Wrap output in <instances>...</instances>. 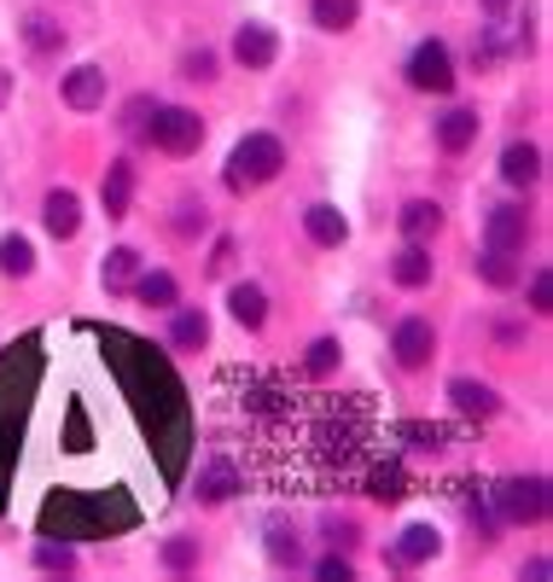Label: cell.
Returning a JSON list of instances; mask_svg holds the SVG:
<instances>
[{
  "label": "cell",
  "mask_w": 553,
  "mask_h": 582,
  "mask_svg": "<svg viewBox=\"0 0 553 582\" xmlns=\"http://www.w3.org/2000/svg\"><path fill=\"white\" fill-rule=\"evenodd\" d=\"M285 170V146H280V134H245L239 146H234V158H228V193H257L262 181H274Z\"/></svg>",
  "instance_id": "1"
},
{
  "label": "cell",
  "mask_w": 553,
  "mask_h": 582,
  "mask_svg": "<svg viewBox=\"0 0 553 582\" xmlns=\"http://www.w3.org/2000/svg\"><path fill=\"white\" fill-rule=\"evenodd\" d=\"M489 502L507 525H542L547 518V484L542 477H501L496 489H489Z\"/></svg>",
  "instance_id": "2"
},
{
  "label": "cell",
  "mask_w": 553,
  "mask_h": 582,
  "mask_svg": "<svg viewBox=\"0 0 553 582\" xmlns=\"http://www.w3.org/2000/svg\"><path fill=\"white\" fill-rule=\"evenodd\" d=\"M152 146L158 152H198V140H204V122H198V111H187V106H163V111H152Z\"/></svg>",
  "instance_id": "3"
},
{
  "label": "cell",
  "mask_w": 553,
  "mask_h": 582,
  "mask_svg": "<svg viewBox=\"0 0 553 582\" xmlns=\"http://www.w3.org/2000/svg\"><path fill=\"white\" fill-rule=\"evenodd\" d=\"M408 82H414L420 94H448L455 88V58H448L443 41H420L414 58H408Z\"/></svg>",
  "instance_id": "4"
},
{
  "label": "cell",
  "mask_w": 553,
  "mask_h": 582,
  "mask_svg": "<svg viewBox=\"0 0 553 582\" xmlns=\"http://www.w3.org/2000/svg\"><path fill=\"white\" fill-rule=\"evenodd\" d=\"M484 239H489V251H524V239H530V216L519 211V204H496L484 222Z\"/></svg>",
  "instance_id": "5"
},
{
  "label": "cell",
  "mask_w": 553,
  "mask_h": 582,
  "mask_svg": "<svg viewBox=\"0 0 553 582\" xmlns=\"http://www.w3.org/2000/svg\"><path fill=\"white\" fill-rule=\"evenodd\" d=\"M234 58L245 71H269L274 58H280V35L269 30V24H245L239 35H234Z\"/></svg>",
  "instance_id": "6"
},
{
  "label": "cell",
  "mask_w": 553,
  "mask_h": 582,
  "mask_svg": "<svg viewBox=\"0 0 553 582\" xmlns=\"http://www.w3.org/2000/svg\"><path fill=\"white\" fill-rule=\"evenodd\" d=\"M448 502H460V513L478 525V536H484V542H496L501 513H496V502H489V489H484V484H448Z\"/></svg>",
  "instance_id": "7"
},
{
  "label": "cell",
  "mask_w": 553,
  "mask_h": 582,
  "mask_svg": "<svg viewBox=\"0 0 553 582\" xmlns=\"http://www.w3.org/2000/svg\"><path fill=\"white\" fill-rule=\"evenodd\" d=\"M391 349H397V362H402V367H425V362H432V349H437V332H432V321L408 315V321L397 326Z\"/></svg>",
  "instance_id": "8"
},
{
  "label": "cell",
  "mask_w": 553,
  "mask_h": 582,
  "mask_svg": "<svg viewBox=\"0 0 553 582\" xmlns=\"http://www.w3.org/2000/svg\"><path fill=\"white\" fill-rule=\"evenodd\" d=\"M245 489V477H239V466L234 461H204L198 466V502H210V507H221V502H234V495Z\"/></svg>",
  "instance_id": "9"
},
{
  "label": "cell",
  "mask_w": 553,
  "mask_h": 582,
  "mask_svg": "<svg viewBox=\"0 0 553 582\" xmlns=\"http://www.w3.org/2000/svg\"><path fill=\"white\" fill-rule=\"evenodd\" d=\"M65 106L71 111H99V106H106V71H99V65H76L65 76Z\"/></svg>",
  "instance_id": "10"
},
{
  "label": "cell",
  "mask_w": 553,
  "mask_h": 582,
  "mask_svg": "<svg viewBox=\"0 0 553 582\" xmlns=\"http://www.w3.org/2000/svg\"><path fill=\"white\" fill-rule=\"evenodd\" d=\"M303 227H310V239L326 245V251H338V245L350 239V222H344L338 204H310V211H303Z\"/></svg>",
  "instance_id": "11"
},
{
  "label": "cell",
  "mask_w": 553,
  "mask_h": 582,
  "mask_svg": "<svg viewBox=\"0 0 553 582\" xmlns=\"http://www.w3.org/2000/svg\"><path fill=\"white\" fill-rule=\"evenodd\" d=\"M391 274H397V285H408V291H420V285H432V251H425L420 239H408L402 251L391 257Z\"/></svg>",
  "instance_id": "12"
},
{
  "label": "cell",
  "mask_w": 553,
  "mask_h": 582,
  "mask_svg": "<svg viewBox=\"0 0 553 582\" xmlns=\"http://www.w3.org/2000/svg\"><path fill=\"white\" fill-rule=\"evenodd\" d=\"M47 234L53 239H76V227H82V204H76V193L71 186H58V193H47Z\"/></svg>",
  "instance_id": "13"
},
{
  "label": "cell",
  "mask_w": 553,
  "mask_h": 582,
  "mask_svg": "<svg viewBox=\"0 0 553 582\" xmlns=\"http://www.w3.org/2000/svg\"><path fill=\"white\" fill-rule=\"evenodd\" d=\"M437 548H443V536L432 525H408L397 536V565H425V559H437Z\"/></svg>",
  "instance_id": "14"
},
{
  "label": "cell",
  "mask_w": 553,
  "mask_h": 582,
  "mask_svg": "<svg viewBox=\"0 0 553 582\" xmlns=\"http://www.w3.org/2000/svg\"><path fill=\"white\" fill-rule=\"evenodd\" d=\"M437 140H443V152H466V146L478 140V111H466V106L443 111L437 117Z\"/></svg>",
  "instance_id": "15"
},
{
  "label": "cell",
  "mask_w": 553,
  "mask_h": 582,
  "mask_svg": "<svg viewBox=\"0 0 553 582\" xmlns=\"http://www.w3.org/2000/svg\"><path fill=\"white\" fill-rule=\"evenodd\" d=\"M448 402H455L460 413H473V420H489V413L501 408V397L489 385H478V379H455L448 385Z\"/></svg>",
  "instance_id": "16"
},
{
  "label": "cell",
  "mask_w": 553,
  "mask_h": 582,
  "mask_svg": "<svg viewBox=\"0 0 553 582\" xmlns=\"http://www.w3.org/2000/svg\"><path fill=\"white\" fill-rule=\"evenodd\" d=\"M536 175H542V152H536V146H507V152H501V181L507 186H530Z\"/></svg>",
  "instance_id": "17"
},
{
  "label": "cell",
  "mask_w": 553,
  "mask_h": 582,
  "mask_svg": "<svg viewBox=\"0 0 553 582\" xmlns=\"http://www.w3.org/2000/svg\"><path fill=\"white\" fill-rule=\"evenodd\" d=\"M367 495H373V502H402V495H408V472H402L397 454L367 472Z\"/></svg>",
  "instance_id": "18"
},
{
  "label": "cell",
  "mask_w": 553,
  "mask_h": 582,
  "mask_svg": "<svg viewBox=\"0 0 553 582\" xmlns=\"http://www.w3.org/2000/svg\"><path fill=\"white\" fill-rule=\"evenodd\" d=\"M437 227H443V211H437V204L432 198H414V204H402V234L408 239H437Z\"/></svg>",
  "instance_id": "19"
},
{
  "label": "cell",
  "mask_w": 553,
  "mask_h": 582,
  "mask_svg": "<svg viewBox=\"0 0 553 582\" xmlns=\"http://www.w3.org/2000/svg\"><path fill=\"white\" fill-rule=\"evenodd\" d=\"M99 198H106V216H129V198H134V170H129V163H111Z\"/></svg>",
  "instance_id": "20"
},
{
  "label": "cell",
  "mask_w": 553,
  "mask_h": 582,
  "mask_svg": "<svg viewBox=\"0 0 553 582\" xmlns=\"http://www.w3.org/2000/svg\"><path fill=\"white\" fill-rule=\"evenodd\" d=\"M228 309H234V321L251 326V332L269 321V298H262V285H234L228 291Z\"/></svg>",
  "instance_id": "21"
},
{
  "label": "cell",
  "mask_w": 553,
  "mask_h": 582,
  "mask_svg": "<svg viewBox=\"0 0 553 582\" xmlns=\"http://www.w3.org/2000/svg\"><path fill=\"white\" fill-rule=\"evenodd\" d=\"M134 298L147 303V309H175L181 285H175V274H163V268H152V274H140V280H134Z\"/></svg>",
  "instance_id": "22"
},
{
  "label": "cell",
  "mask_w": 553,
  "mask_h": 582,
  "mask_svg": "<svg viewBox=\"0 0 553 582\" xmlns=\"http://www.w3.org/2000/svg\"><path fill=\"white\" fill-rule=\"evenodd\" d=\"M204 338H210V321H204V309H181L175 326H170V344H175V349H198Z\"/></svg>",
  "instance_id": "23"
},
{
  "label": "cell",
  "mask_w": 553,
  "mask_h": 582,
  "mask_svg": "<svg viewBox=\"0 0 553 582\" xmlns=\"http://www.w3.org/2000/svg\"><path fill=\"white\" fill-rule=\"evenodd\" d=\"M310 12H315V24H321V30H333V35H338V30H350L356 18H361V0H315Z\"/></svg>",
  "instance_id": "24"
},
{
  "label": "cell",
  "mask_w": 553,
  "mask_h": 582,
  "mask_svg": "<svg viewBox=\"0 0 553 582\" xmlns=\"http://www.w3.org/2000/svg\"><path fill=\"white\" fill-rule=\"evenodd\" d=\"M30 268H35V251H30V239H24V234H7V239H0V274L24 280Z\"/></svg>",
  "instance_id": "25"
},
{
  "label": "cell",
  "mask_w": 553,
  "mask_h": 582,
  "mask_svg": "<svg viewBox=\"0 0 553 582\" xmlns=\"http://www.w3.org/2000/svg\"><path fill=\"white\" fill-rule=\"evenodd\" d=\"M478 280H484V285H496V291H507V285H519V268H513V251H484V257H478Z\"/></svg>",
  "instance_id": "26"
},
{
  "label": "cell",
  "mask_w": 553,
  "mask_h": 582,
  "mask_svg": "<svg viewBox=\"0 0 553 582\" xmlns=\"http://www.w3.org/2000/svg\"><path fill=\"white\" fill-rule=\"evenodd\" d=\"M24 41H30L35 53H58V47H65V30H58L47 12H30L24 18Z\"/></svg>",
  "instance_id": "27"
},
{
  "label": "cell",
  "mask_w": 553,
  "mask_h": 582,
  "mask_svg": "<svg viewBox=\"0 0 553 582\" xmlns=\"http://www.w3.org/2000/svg\"><path fill=\"white\" fill-rule=\"evenodd\" d=\"M134 268H140V257L129 251V245H117V251L106 257V291H129L134 285Z\"/></svg>",
  "instance_id": "28"
},
{
  "label": "cell",
  "mask_w": 553,
  "mask_h": 582,
  "mask_svg": "<svg viewBox=\"0 0 553 582\" xmlns=\"http://www.w3.org/2000/svg\"><path fill=\"white\" fill-rule=\"evenodd\" d=\"M397 436H408V449H425V454H437V449H443L455 431H448V425H397Z\"/></svg>",
  "instance_id": "29"
},
{
  "label": "cell",
  "mask_w": 553,
  "mask_h": 582,
  "mask_svg": "<svg viewBox=\"0 0 553 582\" xmlns=\"http://www.w3.org/2000/svg\"><path fill=\"white\" fill-rule=\"evenodd\" d=\"M269 559H274V565H297V559H303L297 536L285 530V525H269Z\"/></svg>",
  "instance_id": "30"
},
{
  "label": "cell",
  "mask_w": 553,
  "mask_h": 582,
  "mask_svg": "<svg viewBox=\"0 0 553 582\" xmlns=\"http://www.w3.org/2000/svg\"><path fill=\"white\" fill-rule=\"evenodd\" d=\"M338 367V338H315L310 344V362H303V373H315V379H321V373H333Z\"/></svg>",
  "instance_id": "31"
},
{
  "label": "cell",
  "mask_w": 553,
  "mask_h": 582,
  "mask_svg": "<svg viewBox=\"0 0 553 582\" xmlns=\"http://www.w3.org/2000/svg\"><path fill=\"white\" fill-rule=\"evenodd\" d=\"M35 565H41V571H76V553H71L65 542H41V548H35Z\"/></svg>",
  "instance_id": "32"
},
{
  "label": "cell",
  "mask_w": 553,
  "mask_h": 582,
  "mask_svg": "<svg viewBox=\"0 0 553 582\" xmlns=\"http://www.w3.org/2000/svg\"><path fill=\"white\" fill-rule=\"evenodd\" d=\"M193 559H198V542H187V536H181V542H163V565L170 571H187Z\"/></svg>",
  "instance_id": "33"
},
{
  "label": "cell",
  "mask_w": 553,
  "mask_h": 582,
  "mask_svg": "<svg viewBox=\"0 0 553 582\" xmlns=\"http://www.w3.org/2000/svg\"><path fill=\"white\" fill-rule=\"evenodd\" d=\"M315 576H321V582H350L356 571H350V559H338V553H326V559H321V565H315Z\"/></svg>",
  "instance_id": "34"
},
{
  "label": "cell",
  "mask_w": 553,
  "mask_h": 582,
  "mask_svg": "<svg viewBox=\"0 0 553 582\" xmlns=\"http://www.w3.org/2000/svg\"><path fill=\"white\" fill-rule=\"evenodd\" d=\"M181 76L210 82V76H216V53H204V47H198V53H187V71H181Z\"/></svg>",
  "instance_id": "35"
},
{
  "label": "cell",
  "mask_w": 553,
  "mask_h": 582,
  "mask_svg": "<svg viewBox=\"0 0 553 582\" xmlns=\"http://www.w3.org/2000/svg\"><path fill=\"white\" fill-rule=\"evenodd\" d=\"M530 309H536V315H547V309H553V280L547 274L530 280Z\"/></svg>",
  "instance_id": "36"
},
{
  "label": "cell",
  "mask_w": 553,
  "mask_h": 582,
  "mask_svg": "<svg viewBox=\"0 0 553 582\" xmlns=\"http://www.w3.org/2000/svg\"><path fill=\"white\" fill-rule=\"evenodd\" d=\"M175 234H204V211H198V204H181V216H175Z\"/></svg>",
  "instance_id": "37"
},
{
  "label": "cell",
  "mask_w": 553,
  "mask_h": 582,
  "mask_svg": "<svg viewBox=\"0 0 553 582\" xmlns=\"http://www.w3.org/2000/svg\"><path fill=\"white\" fill-rule=\"evenodd\" d=\"M0 106H12V71H0Z\"/></svg>",
  "instance_id": "38"
},
{
  "label": "cell",
  "mask_w": 553,
  "mask_h": 582,
  "mask_svg": "<svg viewBox=\"0 0 553 582\" xmlns=\"http://www.w3.org/2000/svg\"><path fill=\"white\" fill-rule=\"evenodd\" d=\"M484 7H489V12H507V7H513V0H484Z\"/></svg>",
  "instance_id": "39"
}]
</instances>
